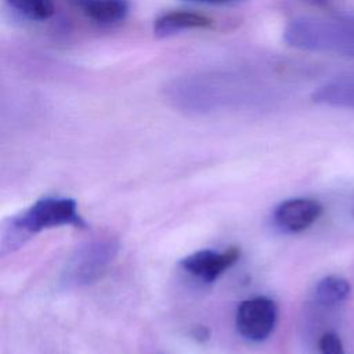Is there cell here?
<instances>
[{
	"label": "cell",
	"instance_id": "cell-1",
	"mask_svg": "<svg viewBox=\"0 0 354 354\" xmlns=\"http://www.w3.org/2000/svg\"><path fill=\"white\" fill-rule=\"evenodd\" d=\"M283 39L296 48L354 57V17L297 18L288 24Z\"/></svg>",
	"mask_w": 354,
	"mask_h": 354
},
{
	"label": "cell",
	"instance_id": "cell-2",
	"mask_svg": "<svg viewBox=\"0 0 354 354\" xmlns=\"http://www.w3.org/2000/svg\"><path fill=\"white\" fill-rule=\"evenodd\" d=\"M62 225L83 228L86 223L77 212V205L73 199L47 196L36 201L11 220L10 236L11 239L14 236L26 238L32 234Z\"/></svg>",
	"mask_w": 354,
	"mask_h": 354
},
{
	"label": "cell",
	"instance_id": "cell-3",
	"mask_svg": "<svg viewBox=\"0 0 354 354\" xmlns=\"http://www.w3.org/2000/svg\"><path fill=\"white\" fill-rule=\"evenodd\" d=\"M118 253V242L111 238L94 239L80 246L69 259L64 271L68 286L93 283L106 271Z\"/></svg>",
	"mask_w": 354,
	"mask_h": 354
},
{
	"label": "cell",
	"instance_id": "cell-4",
	"mask_svg": "<svg viewBox=\"0 0 354 354\" xmlns=\"http://www.w3.org/2000/svg\"><path fill=\"white\" fill-rule=\"evenodd\" d=\"M277 315V304L270 297L257 296L248 299L236 310V329L242 337L250 342H263L272 333Z\"/></svg>",
	"mask_w": 354,
	"mask_h": 354
},
{
	"label": "cell",
	"instance_id": "cell-5",
	"mask_svg": "<svg viewBox=\"0 0 354 354\" xmlns=\"http://www.w3.org/2000/svg\"><path fill=\"white\" fill-rule=\"evenodd\" d=\"M238 259L239 250L236 248H228L223 253L205 249L188 254L180 261V266L184 271H187L196 279L210 283L216 281Z\"/></svg>",
	"mask_w": 354,
	"mask_h": 354
},
{
	"label": "cell",
	"instance_id": "cell-6",
	"mask_svg": "<svg viewBox=\"0 0 354 354\" xmlns=\"http://www.w3.org/2000/svg\"><path fill=\"white\" fill-rule=\"evenodd\" d=\"M322 214V205L313 198H293L278 205L275 224L286 232H300L311 227Z\"/></svg>",
	"mask_w": 354,
	"mask_h": 354
},
{
	"label": "cell",
	"instance_id": "cell-7",
	"mask_svg": "<svg viewBox=\"0 0 354 354\" xmlns=\"http://www.w3.org/2000/svg\"><path fill=\"white\" fill-rule=\"evenodd\" d=\"M212 19L191 11H170L159 15L153 22V33L158 37H167L183 30L202 29L212 25Z\"/></svg>",
	"mask_w": 354,
	"mask_h": 354
},
{
	"label": "cell",
	"instance_id": "cell-8",
	"mask_svg": "<svg viewBox=\"0 0 354 354\" xmlns=\"http://www.w3.org/2000/svg\"><path fill=\"white\" fill-rule=\"evenodd\" d=\"M82 7L84 14L97 24H116L126 18L130 10L127 0H71Z\"/></svg>",
	"mask_w": 354,
	"mask_h": 354
},
{
	"label": "cell",
	"instance_id": "cell-9",
	"mask_svg": "<svg viewBox=\"0 0 354 354\" xmlns=\"http://www.w3.org/2000/svg\"><path fill=\"white\" fill-rule=\"evenodd\" d=\"M313 100L332 106L354 108V79H340L319 87Z\"/></svg>",
	"mask_w": 354,
	"mask_h": 354
},
{
	"label": "cell",
	"instance_id": "cell-10",
	"mask_svg": "<svg viewBox=\"0 0 354 354\" xmlns=\"http://www.w3.org/2000/svg\"><path fill=\"white\" fill-rule=\"evenodd\" d=\"M351 293V285L339 275H328L322 278L314 290V299L321 306H336L344 301Z\"/></svg>",
	"mask_w": 354,
	"mask_h": 354
},
{
	"label": "cell",
	"instance_id": "cell-11",
	"mask_svg": "<svg viewBox=\"0 0 354 354\" xmlns=\"http://www.w3.org/2000/svg\"><path fill=\"white\" fill-rule=\"evenodd\" d=\"M8 6L30 21H46L54 12L53 0H7Z\"/></svg>",
	"mask_w": 354,
	"mask_h": 354
},
{
	"label": "cell",
	"instance_id": "cell-12",
	"mask_svg": "<svg viewBox=\"0 0 354 354\" xmlns=\"http://www.w3.org/2000/svg\"><path fill=\"white\" fill-rule=\"evenodd\" d=\"M319 354H344V346L335 332L324 333L318 340Z\"/></svg>",
	"mask_w": 354,
	"mask_h": 354
},
{
	"label": "cell",
	"instance_id": "cell-13",
	"mask_svg": "<svg viewBox=\"0 0 354 354\" xmlns=\"http://www.w3.org/2000/svg\"><path fill=\"white\" fill-rule=\"evenodd\" d=\"M192 335H194V337H196L198 340H203V339H207L209 332H207V329L203 328V326H196Z\"/></svg>",
	"mask_w": 354,
	"mask_h": 354
},
{
	"label": "cell",
	"instance_id": "cell-14",
	"mask_svg": "<svg viewBox=\"0 0 354 354\" xmlns=\"http://www.w3.org/2000/svg\"><path fill=\"white\" fill-rule=\"evenodd\" d=\"M310 1L317 4V6H325L328 3V0H310Z\"/></svg>",
	"mask_w": 354,
	"mask_h": 354
},
{
	"label": "cell",
	"instance_id": "cell-15",
	"mask_svg": "<svg viewBox=\"0 0 354 354\" xmlns=\"http://www.w3.org/2000/svg\"><path fill=\"white\" fill-rule=\"evenodd\" d=\"M194 1H206V3H224V1H231V0H194Z\"/></svg>",
	"mask_w": 354,
	"mask_h": 354
}]
</instances>
